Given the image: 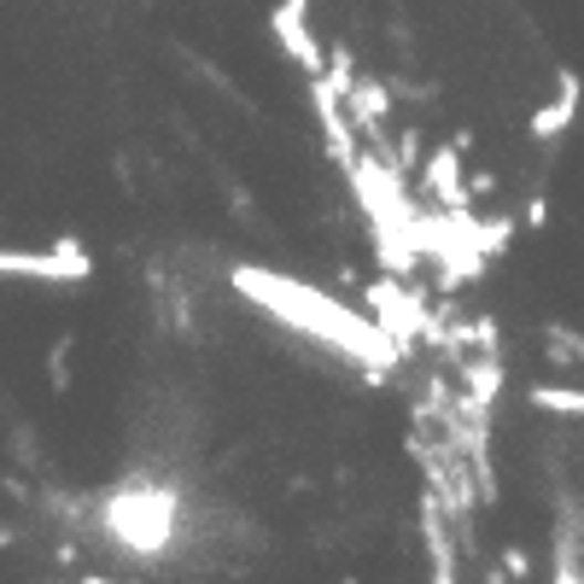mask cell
Wrapping results in <instances>:
<instances>
[{
  "label": "cell",
  "instance_id": "5b68a950",
  "mask_svg": "<svg viewBox=\"0 0 584 584\" xmlns=\"http://www.w3.org/2000/svg\"><path fill=\"white\" fill-rule=\"evenodd\" d=\"M71 345H76L71 333H59V340H53V351H48V386H53V392H65V386H71V374H65Z\"/></svg>",
  "mask_w": 584,
  "mask_h": 584
},
{
  "label": "cell",
  "instance_id": "52a82bcc",
  "mask_svg": "<svg viewBox=\"0 0 584 584\" xmlns=\"http://www.w3.org/2000/svg\"><path fill=\"white\" fill-rule=\"evenodd\" d=\"M0 486H7V497H12V503H30V486H24V479H18V473H7V479H0Z\"/></svg>",
  "mask_w": 584,
  "mask_h": 584
},
{
  "label": "cell",
  "instance_id": "3957f363",
  "mask_svg": "<svg viewBox=\"0 0 584 584\" xmlns=\"http://www.w3.org/2000/svg\"><path fill=\"white\" fill-rule=\"evenodd\" d=\"M0 275H30V281H82L59 252H0Z\"/></svg>",
  "mask_w": 584,
  "mask_h": 584
},
{
  "label": "cell",
  "instance_id": "7a4b0ae2",
  "mask_svg": "<svg viewBox=\"0 0 584 584\" xmlns=\"http://www.w3.org/2000/svg\"><path fill=\"white\" fill-rule=\"evenodd\" d=\"M555 82H561V94H555V106H544V112H532V135L538 140H555L561 129H567V123H573V112H578V76L567 71V65H561L555 71Z\"/></svg>",
  "mask_w": 584,
  "mask_h": 584
},
{
  "label": "cell",
  "instance_id": "8992f818",
  "mask_svg": "<svg viewBox=\"0 0 584 584\" xmlns=\"http://www.w3.org/2000/svg\"><path fill=\"white\" fill-rule=\"evenodd\" d=\"M520 222H526L532 234H544V228H550V199H544V194H532V199H526V217H520Z\"/></svg>",
  "mask_w": 584,
  "mask_h": 584
},
{
  "label": "cell",
  "instance_id": "277c9868",
  "mask_svg": "<svg viewBox=\"0 0 584 584\" xmlns=\"http://www.w3.org/2000/svg\"><path fill=\"white\" fill-rule=\"evenodd\" d=\"M526 398H532V409H550V415H584V392L555 386V380H538Z\"/></svg>",
  "mask_w": 584,
  "mask_h": 584
},
{
  "label": "cell",
  "instance_id": "6da1fadb",
  "mask_svg": "<svg viewBox=\"0 0 584 584\" xmlns=\"http://www.w3.org/2000/svg\"><path fill=\"white\" fill-rule=\"evenodd\" d=\"M269 30L281 35V48H286L292 65H304V76H322L327 71L322 41L310 35V0H281V7L269 12Z\"/></svg>",
  "mask_w": 584,
  "mask_h": 584
}]
</instances>
